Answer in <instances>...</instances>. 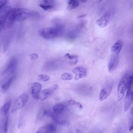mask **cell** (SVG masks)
<instances>
[{
    "label": "cell",
    "instance_id": "16",
    "mask_svg": "<svg viewBox=\"0 0 133 133\" xmlns=\"http://www.w3.org/2000/svg\"><path fill=\"white\" fill-rule=\"evenodd\" d=\"M15 78L14 76H12L2 85L1 86V90L2 92H4L8 89L12 83Z\"/></svg>",
    "mask_w": 133,
    "mask_h": 133
},
{
    "label": "cell",
    "instance_id": "38",
    "mask_svg": "<svg viewBox=\"0 0 133 133\" xmlns=\"http://www.w3.org/2000/svg\"><path fill=\"white\" fill-rule=\"evenodd\" d=\"M132 133H133V132H132Z\"/></svg>",
    "mask_w": 133,
    "mask_h": 133
},
{
    "label": "cell",
    "instance_id": "34",
    "mask_svg": "<svg viewBox=\"0 0 133 133\" xmlns=\"http://www.w3.org/2000/svg\"><path fill=\"white\" fill-rule=\"evenodd\" d=\"M76 133H82V131L78 129L76 130Z\"/></svg>",
    "mask_w": 133,
    "mask_h": 133
},
{
    "label": "cell",
    "instance_id": "27",
    "mask_svg": "<svg viewBox=\"0 0 133 133\" xmlns=\"http://www.w3.org/2000/svg\"><path fill=\"white\" fill-rule=\"evenodd\" d=\"M56 122L58 125L62 126H68L70 124L69 121L68 120L57 121Z\"/></svg>",
    "mask_w": 133,
    "mask_h": 133
},
{
    "label": "cell",
    "instance_id": "1",
    "mask_svg": "<svg viewBox=\"0 0 133 133\" xmlns=\"http://www.w3.org/2000/svg\"><path fill=\"white\" fill-rule=\"evenodd\" d=\"M35 14L34 11L27 8H11L6 20L8 25L10 26L15 21H24Z\"/></svg>",
    "mask_w": 133,
    "mask_h": 133
},
{
    "label": "cell",
    "instance_id": "19",
    "mask_svg": "<svg viewBox=\"0 0 133 133\" xmlns=\"http://www.w3.org/2000/svg\"><path fill=\"white\" fill-rule=\"evenodd\" d=\"M65 106L62 104H59L55 105L53 107L54 112L58 115L61 114L65 109Z\"/></svg>",
    "mask_w": 133,
    "mask_h": 133
},
{
    "label": "cell",
    "instance_id": "21",
    "mask_svg": "<svg viewBox=\"0 0 133 133\" xmlns=\"http://www.w3.org/2000/svg\"><path fill=\"white\" fill-rule=\"evenodd\" d=\"M5 117L2 125V133H7L8 130L9 118L8 115Z\"/></svg>",
    "mask_w": 133,
    "mask_h": 133
},
{
    "label": "cell",
    "instance_id": "25",
    "mask_svg": "<svg viewBox=\"0 0 133 133\" xmlns=\"http://www.w3.org/2000/svg\"><path fill=\"white\" fill-rule=\"evenodd\" d=\"M50 79L48 75L45 74H41L39 75L37 77V79L40 81H46Z\"/></svg>",
    "mask_w": 133,
    "mask_h": 133
},
{
    "label": "cell",
    "instance_id": "33",
    "mask_svg": "<svg viewBox=\"0 0 133 133\" xmlns=\"http://www.w3.org/2000/svg\"><path fill=\"white\" fill-rule=\"evenodd\" d=\"M86 14H83L82 15H80L78 17V18H81L85 17L86 16Z\"/></svg>",
    "mask_w": 133,
    "mask_h": 133
},
{
    "label": "cell",
    "instance_id": "28",
    "mask_svg": "<svg viewBox=\"0 0 133 133\" xmlns=\"http://www.w3.org/2000/svg\"><path fill=\"white\" fill-rule=\"evenodd\" d=\"M7 1L6 0L0 1V11L6 5Z\"/></svg>",
    "mask_w": 133,
    "mask_h": 133
},
{
    "label": "cell",
    "instance_id": "7",
    "mask_svg": "<svg viewBox=\"0 0 133 133\" xmlns=\"http://www.w3.org/2000/svg\"><path fill=\"white\" fill-rule=\"evenodd\" d=\"M11 9V6L6 5L0 11V27L5 22Z\"/></svg>",
    "mask_w": 133,
    "mask_h": 133
},
{
    "label": "cell",
    "instance_id": "23",
    "mask_svg": "<svg viewBox=\"0 0 133 133\" xmlns=\"http://www.w3.org/2000/svg\"><path fill=\"white\" fill-rule=\"evenodd\" d=\"M46 125L48 133H54L56 131V127L54 124H49Z\"/></svg>",
    "mask_w": 133,
    "mask_h": 133
},
{
    "label": "cell",
    "instance_id": "11",
    "mask_svg": "<svg viewBox=\"0 0 133 133\" xmlns=\"http://www.w3.org/2000/svg\"><path fill=\"white\" fill-rule=\"evenodd\" d=\"M72 72L75 74L76 80L84 77L86 75L87 71L85 68L81 67H76L73 69Z\"/></svg>",
    "mask_w": 133,
    "mask_h": 133
},
{
    "label": "cell",
    "instance_id": "13",
    "mask_svg": "<svg viewBox=\"0 0 133 133\" xmlns=\"http://www.w3.org/2000/svg\"><path fill=\"white\" fill-rule=\"evenodd\" d=\"M133 101V92L127 91L124 104V110L125 112L128 111Z\"/></svg>",
    "mask_w": 133,
    "mask_h": 133
},
{
    "label": "cell",
    "instance_id": "37",
    "mask_svg": "<svg viewBox=\"0 0 133 133\" xmlns=\"http://www.w3.org/2000/svg\"><path fill=\"white\" fill-rule=\"evenodd\" d=\"M0 46H1V44H0Z\"/></svg>",
    "mask_w": 133,
    "mask_h": 133
},
{
    "label": "cell",
    "instance_id": "18",
    "mask_svg": "<svg viewBox=\"0 0 133 133\" xmlns=\"http://www.w3.org/2000/svg\"><path fill=\"white\" fill-rule=\"evenodd\" d=\"M65 57L71 64L75 65L78 62V57L76 55H70L69 53H67L65 55Z\"/></svg>",
    "mask_w": 133,
    "mask_h": 133
},
{
    "label": "cell",
    "instance_id": "14",
    "mask_svg": "<svg viewBox=\"0 0 133 133\" xmlns=\"http://www.w3.org/2000/svg\"><path fill=\"white\" fill-rule=\"evenodd\" d=\"M123 47V42L121 40L117 41L112 46L111 52L115 54H118L121 50Z\"/></svg>",
    "mask_w": 133,
    "mask_h": 133
},
{
    "label": "cell",
    "instance_id": "17",
    "mask_svg": "<svg viewBox=\"0 0 133 133\" xmlns=\"http://www.w3.org/2000/svg\"><path fill=\"white\" fill-rule=\"evenodd\" d=\"M11 105V101H10L6 102L1 108L0 112L1 114L4 116L7 115Z\"/></svg>",
    "mask_w": 133,
    "mask_h": 133
},
{
    "label": "cell",
    "instance_id": "5",
    "mask_svg": "<svg viewBox=\"0 0 133 133\" xmlns=\"http://www.w3.org/2000/svg\"><path fill=\"white\" fill-rule=\"evenodd\" d=\"M28 98V95L26 93L21 94L15 102L11 110L14 112L23 107L26 103Z\"/></svg>",
    "mask_w": 133,
    "mask_h": 133
},
{
    "label": "cell",
    "instance_id": "10",
    "mask_svg": "<svg viewBox=\"0 0 133 133\" xmlns=\"http://www.w3.org/2000/svg\"><path fill=\"white\" fill-rule=\"evenodd\" d=\"M39 6L44 10H51L55 6V1L54 0H43L39 2Z\"/></svg>",
    "mask_w": 133,
    "mask_h": 133
},
{
    "label": "cell",
    "instance_id": "24",
    "mask_svg": "<svg viewBox=\"0 0 133 133\" xmlns=\"http://www.w3.org/2000/svg\"><path fill=\"white\" fill-rule=\"evenodd\" d=\"M73 78L72 75L69 73H64L61 75V78L63 80H70Z\"/></svg>",
    "mask_w": 133,
    "mask_h": 133
},
{
    "label": "cell",
    "instance_id": "2",
    "mask_svg": "<svg viewBox=\"0 0 133 133\" xmlns=\"http://www.w3.org/2000/svg\"><path fill=\"white\" fill-rule=\"evenodd\" d=\"M63 31V26L60 25H57L42 28L39 31L38 33L41 37L44 38L50 39L61 35Z\"/></svg>",
    "mask_w": 133,
    "mask_h": 133
},
{
    "label": "cell",
    "instance_id": "4",
    "mask_svg": "<svg viewBox=\"0 0 133 133\" xmlns=\"http://www.w3.org/2000/svg\"><path fill=\"white\" fill-rule=\"evenodd\" d=\"M129 75L128 74H126L123 76L118 84L117 89V98L119 101L121 100L124 95L126 90L127 82Z\"/></svg>",
    "mask_w": 133,
    "mask_h": 133
},
{
    "label": "cell",
    "instance_id": "31",
    "mask_svg": "<svg viewBox=\"0 0 133 133\" xmlns=\"http://www.w3.org/2000/svg\"><path fill=\"white\" fill-rule=\"evenodd\" d=\"M75 105L77 107L80 109H82L83 108V107L82 105L79 102H76Z\"/></svg>",
    "mask_w": 133,
    "mask_h": 133
},
{
    "label": "cell",
    "instance_id": "12",
    "mask_svg": "<svg viewBox=\"0 0 133 133\" xmlns=\"http://www.w3.org/2000/svg\"><path fill=\"white\" fill-rule=\"evenodd\" d=\"M110 17V14L108 13L105 14L96 21V24L99 27L102 28L107 24Z\"/></svg>",
    "mask_w": 133,
    "mask_h": 133
},
{
    "label": "cell",
    "instance_id": "26",
    "mask_svg": "<svg viewBox=\"0 0 133 133\" xmlns=\"http://www.w3.org/2000/svg\"><path fill=\"white\" fill-rule=\"evenodd\" d=\"M36 133H48L46 125L40 127Z\"/></svg>",
    "mask_w": 133,
    "mask_h": 133
},
{
    "label": "cell",
    "instance_id": "8",
    "mask_svg": "<svg viewBox=\"0 0 133 133\" xmlns=\"http://www.w3.org/2000/svg\"><path fill=\"white\" fill-rule=\"evenodd\" d=\"M17 64V59L15 57H12L5 68L3 71V74L13 72L16 70Z\"/></svg>",
    "mask_w": 133,
    "mask_h": 133
},
{
    "label": "cell",
    "instance_id": "15",
    "mask_svg": "<svg viewBox=\"0 0 133 133\" xmlns=\"http://www.w3.org/2000/svg\"><path fill=\"white\" fill-rule=\"evenodd\" d=\"M53 93V90L51 89L48 88L44 89L41 91L40 94V99L43 101L48 98Z\"/></svg>",
    "mask_w": 133,
    "mask_h": 133
},
{
    "label": "cell",
    "instance_id": "32",
    "mask_svg": "<svg viewBox=\"0 0 133 133\" xmlns=\"http://www.w3.org/2000/svg\"><path fill=\"white\" fill-rule=\"evenodd\" d=\"M58 88V87L57 85L54 84L53 85L52 88L54 90H56Z\"/></svg>",
    "mask_w": 133,
    "mask_h": 133
},
{
    "label": "cell",
    "instance_id": "6",
    "mask_svg": "<svg viewBox=\"0 0 133 133\" xmlns=\"http://www.w3.org/2000/svg\"><path fill=\"white\" fill-rule=\"evenodd\" d=\"M42 88L41 84L38 82H34L31 84L30 92L34 99L37 100L40 99V94Z\"/></svg>",
    "mask_w": 133,
    "mask_h": 133
},
{
    "label": "cell",
    "instance_id": "30",
    "mask_svg": "<svg viewBox=\"0 0 133 133\" xmlns=\"http://www.w3.org/2000/svg\"><path fill=\"white\" fill-rule=\"evenodd\" d=\"M68 103L70 105H73L75 104L76 102L74 101L70 100L69 101Z\"/></svg>",
    "mask_w": 133,
    "mask_h": 133
},
{
    "label": "cell",
    "instance_id": "22",
    "mask_svg": "<svg viewBox=\"0 0 133 133\" xmlns=\"http://www.w3.org/2000/svg\"><path fill=\"white\" fill-rule=\"evenodd\" d=\"M133 108H132L130 110L129 115V131H132L133 129Z\"/></svg>",
    "mask_w": 133,
    "mask_h": 133
},
{
    "label": "cell",
    "instance_id": "9",
    "mask_svg": "<svg viewBox=\"0 0 133 133\" xmlns=\"http://www.w3.org/2000/svg\"><path fill=\"white\" fill-rule=\"evenodd\" d=\"M119 61L118 54H115L111 57L108 65V69L109 72L113 71L116 68Z\"/></svg>",
    "mask_w": 133,
    "mask_h": 133
},
{
    "label": "cell",
    "instance_id": "36",
    "mask_svg": "<svg viewBox=\"0 0 133 133\" xmlns=\"http://www.w3.org/2000/svg\"><path fill=\"white\" fill-rule=\"evenodd\" d=\"M1 29V28L0 27V31Z\"/></svg>",
    "mask_w": 133,
    "mask_h": 133
},
{
    "label": "cell",
    "instance_id": "35",
    "mask_svg": "<svg viewBox=\"0 0 133 133\" xmlns=\"http://www.w3.org/2000/svg\"><path fill=\"white\" fill-rule=\"evenodd\" d=\"M85 1V0H82L81 1L82 2V3H84L86 2V1Z\"/></svg>",
    "mask_w": 133,
    "mask_h": 133
},
{
    "label": "cell",
    "instance_id": "29",
    "mask_svg": "<svg viewBox=\"0 0 133 133\" xmlns=\"http://www.w3.org/2000/svg\"><path fill=\"white\" fill-rule=\"evenodd\" d=\"M38 55L36 53H33L30 55V57L31 60L37 59L38 57Z\"/></svg>",
    "mask_w": 133,
    "mask_h": 133
},
{
    "label": "cell",
    "instance_id": "3",
    "mask_svg": "<svg viewBox=\"0 0 133 133\" xmlns=\"http://www.w3.org/2000/svg\"><path fill=\"white\" fill-rule=\"evenodd\" d=\"M113 85V82L111 80L105 82L100 93L99 99L100 101H103L108 97L112 91Z\"/></svg>",
    "mask_w": 133,
    "mask_h": 133
},
{
    "label": "cell",
    "instance_id": "20",
    "mask_svg": "<svg viewBox=\"0 0 133 133\" xmlns=\"http://www.w3.org/2000/svg\"><path fill=\"white\" fill-rule=\"evenodd\" d=\"M79 5L78 1L76 0H69L68 2L67 9L71 10L77 8Z\"/></svg>",
    "mask_w": 133,
    "mask_h": 133
}]
</instances>
